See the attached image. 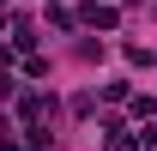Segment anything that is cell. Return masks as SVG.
Masks as SVG:
<instances>
[{
  "mask_svg": "<svg viewBox=\"0 0 157 151\" xmlns=\"http://www.w3.org/2000/svg\"><path fill=\"white\" fill-rule=\"evenodd\" d=\"M0 151H18V139H0Z\"/></svg>",
  "mask_w": 157,
  "mask_h": 151,
  "instance_id": "4",
  "label": "cell"
},
{
  "mask_svg": "<svg viewBox=\"0 0 157 151\" xmlns=\"http://www.w3.org/2000/svg\"><path fill=\"white\" fill-rule=\"evenodd\" d=\"M12 91H18V79H12V73H0V103H6Z\"/></svg>",
  "mask_w": 157,
  "mask_h": 151,
  "instance_id": "2",
  "label": "cell"
},
{
  "mask_svg": "<svg viewBox=\"0 0 157 151\" xmlns=\"http://www.w3.org/2000/svg\"><path fill=\"white\" fill-rule=\"evenodd\" d=\"M139 145H157V127H145V133H139Z\"/></svg>",
  "mask_w": 157,
  "mask_h": 151,
  "instance_id": "3",
  "label": "cell"
},
{
  "mask_svg": "<svg viewBox=\"0 0 157 151\" xmlns=\"http://www.w3.org/2000/svg\"><path fill=\"white\" fill-rule=\"evenodd\" d=\"M85 24H97V30H115V6H85Z\"/></svg>",
  "mask_w": 157,
  "mask_h": 151,
  "instance_id": "1",
  "label": "cell"
}]
</instances>
